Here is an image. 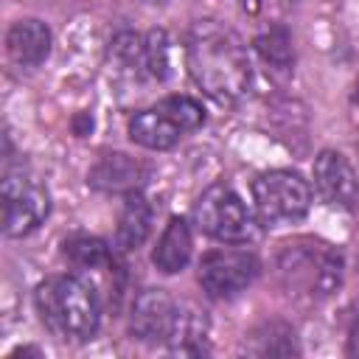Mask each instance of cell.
<instances>
[{"label": "cell", "mask_w": 359, "mask_h": 359, "mask_svg": "<svg viewBox=\"0 0 359 359\" xmlns=\"http://www.w3.org/2000/svg\"><path fill=\"white\" fill-rule=\"evenodd\" d=\"M353 101H359V81H356V95H353Z\"/></svg>", "instance_id": "cell-20"}, {"label": "cell", "mask_w": 359, "mask_h": 359, "mask_svg": "<svg viewBox=\"0 0 359 359\" xmlns=\"http://www.w3.org/2000/svg\"><path fill=\"white\" fill-rule=\"evenodd\" d=\"M185 65L196 87L219 104H236L250 93L252 65L236 31L216 20L194 22L185 45Z\"/></svg>", "instance_id": "cell-1"}, {"label": "cell", "mask_w": 359, "mask_h": 359, "mask_svg": "<svg viewBox=\"0 0 359 359\" xmlns=\"http://www.w3.org/2000/svg\"><path fill=\"white\" fill-rule=\"evenodd\" d=\"M0 205H3V233L11 238L34 233L50 213V194L45 182L20 168H6L0 182Z\"/></svg>", "instance_id": "cell-6"}, {"label": "cell", "mask_w": 359, "mask_h": 359, "mask_svg": "<svg viewBox=\"0 0 359 359\" xmlns=\"http://www.w3.org/2000/svg\"><path fill=\"white\" fill-rule=\"evenodd\" d=\"M199 230L222 244H247L255 238V219L244 199L224 182L210 185L194 208Z\"/></svg>", "instance_id": "cell-7"}, {"label": "cell", "mask_w": 359, "mask_h": 359, "mask_svg": "<svg viewBox=\"0 0 359 359\" xmlns=\"http://www.w3.org/2000/svg\"><path fill=\"white\" fill-rule=\"evenodd\" d=\"M255 50L261 53V59L272 67V70H280V73H289L292 65H294V48H292V36L283 25H275L269 31H264L258 39H255Z\"/></svg>", "instance_id": "cell-17"}, {"label": "cell", "mask_w": 359, "mask_h": 359, "mask_svg": "<svg viewBox=\"0 0 359 359\" xmlns=\"http://www.w3.org/2000/svg\"><path fill=\"white\" fill-rule=\"evenodd\" d=\"M252 208L264 227L300 222L311 208V185L297 171H266L252 182Z\"/></svg>", "instance_id": "cell-5"}, {"label": "cell", "mask_w": 359, "mask_h": 359, "mask_svg": "<svg viewBox=\"0 0 359 359\" xmlns=\"http://www.w3.org/2000/svg\"><path fill=\"white\" fill-rule=\"evenodd\" d=\"M151 219H154L151 205L140 191L123 194V208H121V219L115 230V247L121 252L137 250L151 233Z\"/></svg>", "instance_id": "cell-14"}, {"label": "cell", "mask_w": 359, "mask_h": 359, "mask_svg": "<svg viewBox=\"0 0 359 359\" xmlns=\"http://www.w3.org/2000/svg\"><path fill=\"white\" fill-rule=\"evenodd\" d=\"M205 123V109L191 95H168L149 109H140L129 118V140L151 149L165 151L177 146L188 132Z\"/></svg>", "instance_id": "cell-4"}, {"label": "cell", "mask_w": 359, "mask_h": 359, "mask_svg": "<svg viewBox=\"0 0 359 359\" xmlns=\"http://www.w3.org/2000/svg\"><path fill=\"white\" fill-rule=\"evenodd\" d=\"M42 325L62 342H87L101 325V297L81 275H53L34 292Z\"/></svg>", "instance_id": "cell-2"}, {"label": "cell", "mask_w": 359, "mask_h": 359, "mask_svg": "<svg viewBox=\"0 0 359 359\" xmlns=\"http://www.w3.org/2000/svg\"><path fill=\"white\" fill-rule=\"evenodd\" d=\"M191 250H194V238H191V227L182 216H171L165 230L157 238V247L151 252V264L165 272L174 275L180 269H185V264L191 261Z\"/></svg>", "instance_id": "cell-15"}, {"label": "cell", "mask_w": 359, "mask_h": 359, "mask_svg": "<svg viewBox=\"0 0 359 359\" xmlns=\"http://www.w3.org/2000/svg\"><path fill=\"white\" fill-rule=\"evenodd\" d=\"M143 53H146V73L151 79H165V73H168V39L163 31H151L143 39Z\"/></svg>", "instance_id": "cell-18"}, {"label": "cell", "mask_w": 359, "mask_h": 359, "mask_svg": "<svg viewBox=\"0 0 359 359\" xmlns=\"http://www.w3.org/2000/svg\"><path fill=\"white\" fill-rule=\"evenodd\" d=\"M6 53L22 70L39 67L50 53V28L36 17L17 20L6 34Z\"/></svg>", "instance_id": "cell-11"}, {"label": "cell", "mask_w": 359, "mask_h": 359, "mask_svg": "<svg viewBox=\"0 0 359 359\" xmlns=\"http://www.w3.org/2000/svg\"><path fill=\"white\" fill-rule=\"evenodd\" d=\"M177 300L165 289H143L129 314V334L140 342H165L177 317Z\"/></svg>", "instance_id": "cell-9"}, {"label": "cell", "mask_w": 359, "mask_h": 359, "mask_svg": "<svg viewBox=\"0 0 359 359\" xmlns=\"http://www.w3.org/2000/svg\"><path fill=\"white\" fill-rule=\"evenodd\" d=\"M314 185L325 202L353 208L359 202V180L342 151L323 149L314 160Z\"/></svg>", "instance_id": "cell-10"}, {"label": "cell", "mask_w": 359, "mask_h": 359, "mask_svg": "<svg viewBox=\"0 0 359 359\" xmlns=\"http://www.w3.org/2000/svg\"><path fill=\"white\" fill-rule=\"evenodd\" d=\"M65 258L81 269V272H98V269H115V252L109 244L98 236H70L65 238Z\"/></svg>", "instance_id": "cell-16"}, {"label": "cell", "mask_w": 359, "mask_h": 359, "mask_svg": "<svg viewBox=\"0 0 359 359\" xmlns=\"http://www.w3.org/2000/svg\"><path fill=\"white\" fill-rule=\"evenodd\" d=\"M261 272V261L247 247H216L199 261V286L208 297L227 300L244 292Z\"/></svg>", "instance_id": "cell-8"}, {"label": "cell", "mask_w": 359, "mask_h": 359, "mask_svg": "<svg viewBox=\"0 0 359 359\" xmlns=\"http://www.w3.org/2000/svg\"><path fill=\"white\" fill-rule=\"evenodd\" d=\"M278 275L289 292L323 300L331 297L342 283V255L325 241L297 238L280 247Z\"/></svg>", "instance_id": "cell-3"}, {"label": "cell", "mask_w": 359, "mask_h": 359, "mask_svg": "<svg viewBox=\"0 0 359 359\" xmlns=\"http://www.w3.org/2000/svg\"><path fill=\"white\" fill-rule=\"evenodd\" d=\"M87 182L93 188H98V191H107V194H132L143 182V165L137 160L121 154V151L104 154L93 165Z\"/></svg>", "instance_id": "cell-12"}, {"label": "cell", "mask_w": 359, "mask_h": 359, "mask_svg": "<svg viewBox=\"0 0 359 359\" xmlns=\"http://www.w3.org/2000/svg\"><path fill=\"white\" fill-rule=\"evenodd\" d=\"M348 353L351 356H359V320H356V325H353V331L348 337Z\"/></svg>", "instance_id": "cell-19"}, {"label": "cell", "mask_w": 359, "mask_h": 359, "mask_svg": "<svg viewBox=\"0 0 359 359\" xmlns=\"http://www.w3.org/2000/svg\"><path fill=\"white\" fill-rule=\"evenodd\" d=\"M208 320L205 311H199L191 303H180L177 306V317L171 325V334L165 339L171 353L180 356H202L208 353Z\"/></svg>", "instance_id": "cell-13"}]
</instances>
